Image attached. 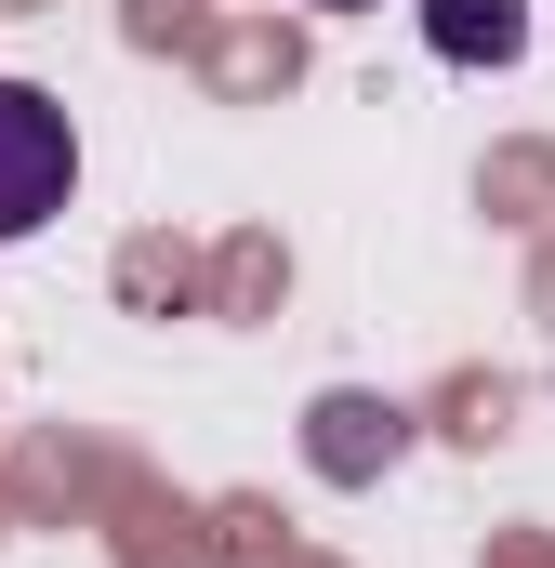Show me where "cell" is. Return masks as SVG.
Masks as SVG:
<instances>
[{
    "instance_id": "2",
    "label": "cell",
    "mask_w": 555,
    "mask_h": 568,
    "mask_svg": "<svg viewBox=\"0 0 555 568\" xmlns=\"http://www.w3.org/2000/svg\"><path fill=\"white\" fill-rule=\"evenodd\" d=\"M423 40L450 67H516L529 53V0H423Z\"/></svg>"
},
{
    "instance_id": "1",
    "label": "cell",
    "mask_w": 555,
    "mask_h": 568,
    "mask_svg": "<svg viewBox=\"0 0 555 568\" xmlns=\"http://www.w3.org/2000/svg\"><path fill=\"white\" fill-rule=\"evenodd\" d=\"M67 185H80V133H67V106H53L40 80H0V252L40 239V225L67 212Z\"/></svg>"
},
{
    "instance_id": "3",
    "label": "cell",
    "mask_w": 555,
    "mask_h": 568,
    "mask_svg": "<svg viewBox=\"0 0 555 568\" xmlns=\"http://www.w3.org/2000/svg\"><path fill=\"white\" fill-rule=\"evenodd\" d=\"M317 463H331V476H371V463H397V410H371V397H331V410H317Z\"/></svg>"
},
{
    "instance_id": "4",
    "label": "cell",
    "mask_w": 555,
    "mask_h": 568,
    "mask_svg": "<svg viewBox=\"0 0 555 568\" xmlns=\"http://www.w3.org/2000/svg\"><path fill=\"white\" fill-rule=\"evenodd\" d=\"M331 13H357V0H331Z\"/></svg>"
}]
</instances>
